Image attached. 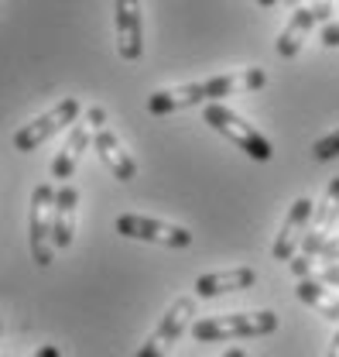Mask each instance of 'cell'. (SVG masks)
Here are the masks:
<instances>
[{
  "label": "cell",
  "instance_id": "cell-1",
  "mask_svg": "<svg viewBox=\"0 0 339 357\" xmlns=\"http://www.w3.org/2000/svg\"><path fill=\"white\" fill-rule=\"evenodd\" d=\"M278 330V312L254 310V312H219V316H203L192 319V337L199 344H219V340H251V337H267Z\"/></svg>",
  "mask_w": 339,
  "mask_h": 357
},
{
  "label": "cell",
  "instance_id": "cell-2",
  "mask_svg": "<svg viewBox=\"0 0 339 357\" xmlns=\"http://www.w3.org/2000/svg\"><path fill=\"white\" fill-rule=\"evenodd\" d=\"M336 220H339V176L326 185V192H322V199L319 203H312V217H308V227H305V237H301V255L292 258V271H295L298 278H305V275H312V268H315V251L322 248V241L336 230Z\"/></svg>",
  "mask_w": 339,
  "mask_h": 357
},
{
  "label": "cell",
  "instance_id": "cell-3",
  "mask_svg": "<svg viewBox=\"0 0 339 357\" xmlns=\"http://www.w3.org/2000/svg\"><path fill=\"white\" fill-rule=\"evenodd\" d=\"M203 121L210 124L212 131H219L223 137H230V141H233L244 155H251L254 162H267V158L274 155L271 141L257 131L254 124H247L240 114H233L230 107H223L219 100H212V103L203 107Z\"/></svg>",
  "mask_w": 339,
  "mask_h": 357
},
{
  "label": "cell",
  "instance_id": "cell-4",
  "mask_svg": "<svg viewBox=\"0 0 339 357\" xmlns=\"http://www.w3.org/2000/svg\"><path fill=\"white\" fill-rule=\"evenodd\" d=\"M192 319H196V296H178L158 319V326L151 330L148 344L137 351V357H168V351L182 340V333L189 330Z\"/></svg>",
  "mask_w": 339,
  "mask_h": 357
},
{
  "label": "cell",
  "instance_id": "cell-5",
  "mask_svg": "<svg viewBox=\"0 0 339 357\" xmlns=\"http://www.w3.org/2000/svg\"><path fill=\"white\" fill-rule=\"evenodd\" d=\"M52 210H55V189L42 182L31 192V213H28V244H31V258L35 265L48 268L55 244H52Z\"/></svg>",
  "mask_w": 339,
  "mask_h": 357
},
{
  "label": "cell",
  "instance_id": "cell-6",
  "mask_svg": "<svg viewBox=\"0 0 339 357\" xmlns=\"http://www.w3.org/2000/svg\"><path fill=\"white\" fill-rule=\"evenodd\" d=\"M79 110H83V103H79L76 96L58 100L52 110H45L42 117L28 121L21 131L14 134V148H17V151H35V148H38V144H45L52 134L65 131V124H72V121L79 117Z\"/></svg>",
  "mask_w": 339,
  "mask_h": 357
},
{
  "label": "cell",
  "instance_id": "cell-7",
  "mask_svg": "<svg viewBox=\"0 0 339 357\" xmlns=\"http://www.w3.org/2000/svg\"><path fill=\"white\" fill-rule=\"evenodd\" d=\"M117 234H124L130 241L165 244V248H189L192 244V230L189 227L155 220V217H141V213H120L117 217Z\"/></svg>",
  "mask_w": 339,
  "mask_h": 357
},
{
  "label": "cell",
  "instance_id": "cell-8",
  "mask_svg": "<svg viewBox=\"0 0 339 357\" xmlns=\"http://www.w3.org/2000/svg\"><path fill=\"white\" fill-rule=\"evenodd\" d=\"M113 28H117V52L124 62H137L144 55V14L141 0H113Z\"/></svg>",
  "mask_w": 339,
  "mask_h": 357
},
{
  "label": "cell",
  "instance_id": "cell-9",
  "mask_svg": "<svg viewBox=\"0 0 339 357\" xmlns=\"http://www.w3.org/2000/svg\"><path fill=\"white\" fill-rule=\"evenodd\" d=\"M308 217H312V199L308 196H298L295 203H292V210H288V217H285V223H281V234H278L274 248H271V255L278 261H292L295 258L298 244L305 237V227H308Z\"/></svg>",
  "mask_w": 339,
  "mask_h": 357
},
{
  "label": "cell",
  "instance_id": "cell-10",
  "mask_svg": "<svg viewBox=\"0 0 339 357\" xmlns=\"http://www.w3.org/2000/svg\"><path fill=\"white\" fill-rule=\"evenodd\" d=\"M199 103H210V93H206V83H182V86H168L158 89L148 96V114L155 117H165V114H175V110H185V107H199Z\"/></svg>",
  "mask_w": 339,
  "mask_h": 357
},
{
  "label": "cell",
  "instance_id": "cell-11",
  "mask_svg": "<svg viewBox=\"0 0 339 357\" xmlns=\"http://www.w3.org/2000/svg\"><path fill=\"white\" fill-rule=\"evenodd\" d=\"M93 124L89 121H72V131H69V137H65V144L58 148V155L52 158V178H69L72 172H76V165H79V158H83V151L93 144Z\"/></svg>",
  "mask_w": 339,
  "mask_h": 357
},
{
  "label": "cell",
  "instance_id": "cell-12",
  "mask_svg": "<svg viewBox=\"0 0 339 357\" xmlns=\"http://www.w3.org/2000/svg\"><path fill=\"white\" fill-rule=\"evenodd\" d=\"M76 210H79V189L76 185H62L55 189V210H52V244L55 248H69L76 237Z\"/></svg>",
  "mask_w": 339,
  "mask_h": 357
},
{
  "label": "cell",
  "instance_id": "cell-13",
  "mask_svg": "<svg viewBox=\"0 0 339 357\" xmlns=\"http://www.w3.org/2000/svg\"><path fill=\"white\" fill-rule=\"evenodd\" d=\"M93 148L100 151L103 165L113 172V178H120V182L137 178V162L130 158V151L124 148V144H120V137L110 131V128H100V131H93Z\"/></svg>",
  "mask_w": 339,
  "mask_h": 357
},
{
  "label": "cell",
  "instance_id": "cell-14",
  "mask_svg": "<svg viewBox=\"0 0 339 357\" xmlns=\"http://www.w3.org/2000/svg\"><path fill=\"white\" fill-rule=\"evenodd\" d=\"M257 282L254 268H230V271H210V275H199L196 278V296L199 299H216L223 292H240V289H251Z\"/></svg>",
  "mask_w": 339,
  "mask_h": 357
},
{
  "label": "cell",
  "instance_id": "cell-15",
  "mask_svg": "<svg viewBox=\"0 0 339 357\" xmlns=\"http://www.w3.org/2000/svg\"><path fill=\"white\" fill-rule=\"evenodd\" d=\"M206 93H210V103L219 96H240V93H254L267 83L264 69H237V73H223V76H210L203 79Z\"/></svg>",
  "mask_w": 339,
  "mask_h": 357
},
{
  "label": "cell",
  "instance_id": "cell-16",
  "mask_svg": "<svg viewBox=\"0 0 339 357\" xmlns=\"http://www.w3.org/2000/svg\"><path fill=\"white\" fill-rule=\"evenodd\" d=\"M312 24H319V17H315V10L312 7H305V3H298L295 14H292V21L285 24V31L278 35V55L281 59H295L298 52H301V45L308 38V31H312Z\"/></svg>",
  "mask_w": 339,
  "mask_h": 357
},
{
  "label": "cell",
  "instance_id": "cell-17",
  "mask_svg": "<svg viewBox=\"0 0 339 357\" xmlns=\"http://www.w3.org/2000/svg\"><path fill=\"white\" fill-rule=\"evenodd\" d=\"M298 299H301L305 306H312V310L319 312V316H326V319H336V323H339V296L333 292V289H326L319 278L305 275V278L298 282Z\"/></svg>",
  "mask_w": 339,
  "mask_h": 357
},
{
  "label": "cell",
  "instance_id": "cell-18",
  "mask_svg": "<svg viewBox=\"0 0 339 357\" xmlns=\"http://www.w3.org/2000/svg\"><path fill=\"white\" fill-rule=\"evenodd\" d=\"M312 155H315V162H329V158H336L339 155V128L336 131H329L326 137H319V141L312 144Z\"/></svg>",
  "mask_w": 339,
  "mask_h": 357
},
{
  "label": "cell",
  "instance_id": "cell-19",
  "mask_svg": "<svg viewBox=\"0 0 339 357\" xmlns=\"http://www.w3.org/2000/svg\"><path fill=\"white\" fill-rule=\"evenodd\" d=\"M312 261H315V265H336L339 261V234H329V237L322 241V248L315 251Z\"/></svg>",
  "mask_w": 339,
  "mask_h": 357
},
{
  "label": "cell",
  "instance_id": "cell-20",
  "mask_svg": "<svg viewBox=\"0 0 339 357\" xmlns=\"http://www.w3.org/2000/svg\"><path fill=\"white\" fill-rule=\"evenodd\" d=\"M312 278H319L322 285H339V261L336 265H315L312 268Z\"/></svg>",
  "mask_w": 339,
  "mask_h": 357
},
{
  "label": "cell",
  "instance_id": "cell-21",
  "mask_svg": "<svg viewBox=\"0 0 339 357\" xmlns=\"http://www.w3.org/2000/svg\"><path fill=\"white\" fill-rule=\"evenodd\" d=\"M322 45L339 48V21H326V24H322Z\"/></svg>",
  "mask_w": 339,
  "mask_h": 357
},
{
  "label": "cell",
  "instance_id": "cell-22",
  "mask_svg": "<svg viewBox=\"0 0 339 357\" xmlns=\"http://www.w3.org/2000/svg\"><path fill=\"white\" fill-rule=\"evenodd\" d=\"M86 121L100 131V128H107V110H103V107H89V110H86Z\"/></svg>",
  "mask_w": 339,
  "mask_h": 357
},
{
  "label": "cell",
  "instance_id": "cell-23",
  "mask_svg": "<svg viewBox=\"0 0 339 357\" xmlns=\"http://www.w3.org/2000/svg\"><path fill=\"white\" fill-rule=\"evenodd\" d=\"M308 7L315 10V17H319V21H329V14H333V0H312Z\"/></svg>",
  "mask_w": 339,
  "mask_h": 357
},
{
  "label": "cell",
  "instance_id": "cell-24",
  "mask_svg": "<svg viewBox=\"0 0 339 357\" xmlns=\"http://www.w3.org/2000/svg\"><path fill=\"white\" fill-rule=\"evenodd\" d=\"M35 357H62V351H58L55 344H45V347H38V351H35Z\"/></svg>",
  "mask_w": 339,
  "mask_h": 357
},
{
  "label": "cell",
  "instance_id": "cell-25",
  "mask_svg": "<svg viewBox=\"0 0 339 357\" xmlns=\"http://www.w3.org/2000/svg\"><path fill=\"white\" fill-rule=\"evenodd\" d=\"M219 357H247V351H244V347H230L226 354H219Z\"/></svg>",
  "mask_w": 339,
  "mask_h": 357
},
{
  "label": "cell",
  "instance_id": "cell-26",
  "mask_svg": "<svg viewBox=\"0 0 339 357\" xmlns=\"http://www.w3.org/2000/svg\"><path fill=\"white\" fill-rule=\"evenodd\" d=\"M329 357H339V333L333 337V347H329Z\"/></svg>",
  "mask_w": 339,
  "mask_h": 357
},
{
  "label": "cell",
  "instance_id": "cell-27",
  "mask_svg": "<svg viewBox=\"0 0 339 357\" xmlns=\"http://www.w3.org/2000/svg\"><path fill=\"white\" fill-rule=\"evenodd\" d=\"M257 3H260V7H274L278 0H257Z\"/></svg>",
  "mask_w": 339,
  "mask_h": 357
},
{
  "label": "cell",
  "instance_id": "cell-28",
  "mask_svg": "<svg viewBox=\"0 0 339 357\" xmlns=\"http://www.w3.org/2000/svg\"><path fill=\"white\" fill-rule=\"evenodd\" d=\"M285 3H288V7H298V3H301V0H285Z\"/></svg>",
  "mask_w": 339,
  "mask_h": 357
}]
</instances>
